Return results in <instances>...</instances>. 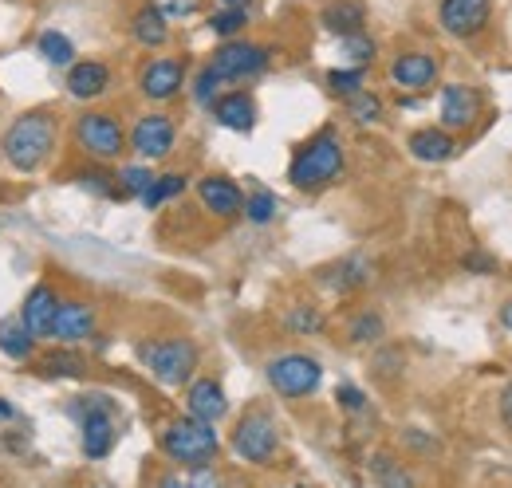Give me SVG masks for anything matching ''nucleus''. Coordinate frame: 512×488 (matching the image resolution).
<instances>
[{"label": "nucleus", "mask_w": 512, "mask_h": 488, "mask_svg": "<svg viewBox=\"0 0 512 488\" xmlns=\"http://www.w3.org/2000/svg\"><path fill=\"white\" fill-rule=\"evenodd\" d=\"M335 398H339V406H343V410H351V414H359V410L367 406V394H363L359 386H339V390H335Z\"/></svg>", "instance_id": "58836bf2"}, {"label": "nucleus", "mask_w": 512, "mask_h": 488, "mask_svg": "<svg viewBox=\"0 0 512 488\" xmlns=\"http://www.w3.org/2000/svg\"><path fill=\"white\" fill-rule=\"evenodd\" d=\"M32 347H36V339L24 327V319H0V351L8 359L24 363V359H32Z\"/></svg>", "instance_id": "393cba45"}, {"label": "nucleus", "mask_w": 512, "mask_h": 488, "mask_svg": "<svg viewBox=\"0 0 512 488\" xmlns=\"http://www.w3.org/2000/svg\"><path fill=\"white\" fill-rule=\"evenodd\" d=\"M130 36H134L142 48H162V44L170 40V20H166L154 4H146V8H138V12L130 16Z\"/></svg>", "instance_id": "5701e85b"}, {"label": "nucleus", "mask_w": 512, "mask_h": 488, "mask_svg": "<svg viewBox=\"0 0 512 488\" xmlns=\"http://www.w3.org/2000/svg\"><path fill=\"white\" fill-rule=\"evenodd\" d=\"M166 20H186L193 12H201L205 8V0H150Z\"/></svg>", "instance_id": "e433bc0d"}, {"label": "nucleus", "mask_w": 512, "mask_h": 488, "mask_svg": "<svg viewBox=\"0 0 512 488\" xmlns=\"http://www.w3.org/2000/svg\"><path fill=\"white\" fill-rule=\"evenodd\" d=\"M493 0H438V24L453 40H473L489 28Z\"/></svg>", "instance_id": "9d476101"}, {"label": "nucleus", "mask_w": 512, "mask_h": 488, "mask_svg": "<svg viewBox=\"0 0 512 488\" xmlns=\"http://www.w3.org/2000/svg\"><path fill=\"white\" fill-rule=\"evenodd\" d=\"M323 83H327L331 95L351 99L355 91H363V67H331V71L323 75Z\"/></svg>", "instance_id": "c85d7f7f"}, {"label": "nucleus", "mask_w": 512, "mask_h": 488, "mask_svg": "<svg viewBox=\"0 0 512 488\" xmlns=\"http://www.w3.org/2000/svg\"><path fill=\"white\" fill-rule=\"evenodd\" d=\"M56 146V115L52 111H28L4 130V158L12 170L32 174L44 166V158Z\"/></svg>", "instance_id": "f257e3e1"}, {"label": "nucleus", "mask_w": 512, "mask_h": 488, "mask_svg": "<svg viewBox=\"0 0 512 488\" xmlns=\"http://www.w3.org/2000/svg\"><path fill=\"white\" fill-rule=\"evenodd\" d=\"M501 422H505V429L512 433V382L501 390Z\"/></svg>", "instance_id": "a19ab883"}, {"label": "nucleus", "mask_w": 512, "mask_h": 488, "mask_svg": "<svg viewBox=\"0 0 512 488\" xmlns=\"http://www.w3.org/2000/svg\"><path fill=\"white\" fill-rule=\"evenodd\" d=\"M438 75H442V63H438V56H430V52H402L398 60L390 63V83L398 91L422 95V91H430L438 83Z\"/></svg>", "instance_id": "f8f14e48"}, {"label": "nucleus", "mask_w": 512, "mask_h": 488, "mask_svg": "<svg viewBox=\"0 0 512 488\" xmlns=\"http://www.w3.org/2000/svg\"><path fill=\"white\" fill-rule=\"evenodd\" d=\"M127 142L142 162H158V158H166L178 146V126L166 115H142V119L134 122Z\"/></svg>", "instance_id": "9b49d317"}, {"label": "nucleus", "mask_w": 512, "mask_h": 488, "mask_svg": "<svg viewBox=\"0 0 512 488\" xmlns=\"http://www.w3.org/2000/svg\"><path fill=\"white\" fill-rule=\"evenodd\" d=\"M186 87V63L182 60H150L138 75V91L150 103H170Z\"/></svg>", "instance_id": "ddd939ff"}, {"label": "nucleus", "mask_w": 512, "mask_h": 488, "mask_svg": "<svg viewBox=\"0 0 512 488\" xmlns=\"http://www.w3.org/2000/svg\"><path fill=\"white\" fill-rule=\"evenodd\" d=\"M95 335V307L91 304H60L56 311V327H52V339H60L67 347L83 343Z\"/></svg>", "instance_id": "4be33fe9"}, {"label": "nucleus", "mask_w": 512, "mask_h": 488, "mask_svg": "<svg viewBox=\"0 0 512 488\" xmlns=\"http://www.w3.org/2000/svg\"><path fill=\"white\" fill-rule=\"evenodd\" d=\"M87 370V363L75 355V351H52L40 359V374L44 378H79Z\"/></svg>", "instance_id": "bb28decb"}, {"label": "nucleus", "mask_w": 512, "mask_h": 488, "mask_svg": "<svg viewBox=\"0 0 512 488\" xmlns=\"http://www.w3.org/2000/svg\"><path fill=\"white\" fill-rule=\"evenodd\" d=\"M481 115V95L465 83H446L442 87V126L446 130H469Z\"/></svg>", "instance_id": "2eb2a0df"}, {"label": "nucleus", "mask_w": 512, "mask_h": 488, "mask_svg": "<svg viewBox=\"0 0 512 488\" xmlns=\"http://www.w3.org/2000/svg\"><path fill=\"white\" fill-rule=\"evenodd\" d=\"M56 311H60V296L48 288V284H36L24 300V327L32 331V339H52V327H56Z\"/></svg>", "instance_id": "dca6fc26"}, {"label": "nucleus", "mask_w": 512, "mask_h": 488, "mask_svg": "<svg viewBox=\"0 0 512 488\" xmlns=\"http://www.w3.org/2000/svg\"><path fill=\"white\" fill-rule=\"evenodd\" d=\"M221 4H229V8H249L253 0H221Z\"/></svg>", "instance_id": "79ce46f5"}, {"label": "nucleus", "mask_w": 512, "mask_h": 488, "mask_svg": "<svg viewBox=\"0 0 512 488\" xmlns=\"http://www.w3.org/2000/svg\"><path fill=\"white\" fill-rule=\"evenodd\" d=\"M245 24H249V8H229V4H221V12H213V16H209L213 36H221V40L241 36V32H245Z\"/></svg>", "instance_id": "cd10ccee"}, {"label": "nucleus", "mask_w": 512, "mask_h": 488, "mask_svg": "<svg viewBox=\"0 0 512 488\" xmlns=\"http://www.w3.org/2000/svg\"><path fill=\"white\" fill-rule=\"evenodd\" d=\"M138 359L146 363V370L162 382V386H186L193 378V370L201 363L197 343L190 339H158V343H142Z\"/></svg>", "instance_id": "20e7f679"}, {"label": "nucleus", "mask_w": 512, "mask_h": 488, "mask_svg": "<svg viewBox=\"0 0 512 488\" xmlns=\"http://www.w3.org/2000/svg\"><path fill=\"white\" fill-rule=\"evenodd\" d=\"M75 142L91 162H115L127 150V130L107 111H87L75 122Z\"/></svg>", "instance_id": "423d86ee"}, {"label": "nucleus", "mask_w": 512, "mask_h": 488, "mask_svg": "<svg viewBox=\"0 0 512 488\" xmlns=\"http://www.w3.org/2000/svg\"><path fill=\"white\" fill-rule=\"evenodd\" d=\"M347 115L355 122H363V126H367V122H379L383 119V99L363 87V91H355V95L347 99Z\"/></svg>", "instance_id": "72a5a7b5"}, {"label": "nucleus", "mask_w": 512, "mask_h": 488, "mask_svg": "<svg viewBox=\"0 0 512 488\" xmlns=\"http://www.w3.org/2000/svg\"><path fill=\"white\" fill-rule=\"evenodd\" d=\"M209 111H213V119L221 122L225 130H237V134H245V130L256 126V99L249 91H225V95L213 99Z\"/></svg>", "instance_id": "6ab92c4d"}, {"label": "nucleus", "mask_w": 512, "mask_h": 488, "mask_svg": "<svg viewBox=\"0 0 512 488\" xmlns=\"http://www.w3.org/2000/svg\"><path fill=\"white\" fill-rule=\"evenodd\" d=\"M457 150H461V146H457L453 130H446V126H426V130H414V134H410V154H414L418 162L438 166V162H449Z\"/></svg>", "instance_id": "aec40b11"}, {"label": "nucleus", "mask_w": 512, "mask_h": 488, "mask_svg": "<svg viewBox=\"0 0 512 488\" xmlns=\"http://www.w3.org/2000/svg\"><path fill=\"white\" fill-rule=\"evenodd\" d=\"M197 197H201V205H205L213 217H221V221L245 213V193H241V185L233 182V178H201V182H197Z\"/></svg>", "instance_id": "4468645a"}, {"label": "nucleus", "mask_w": 512, "mask_h": 488, "mask_svg": "<svg viewBox=\"0 0 512 488\" xmlns=\"http://www.w3.org/2000/svg\"><path fill=\"white\" fill-rule=\"evenodd\" d=\"M367 280H371V264L363 256H347V260H339L335 268L323 272V284L331 292H351V288H363Z\"/></svg>", "instance_id": "b1692460"}, {"label": "nucleus", "mask_w": 512, "mask_h": 488, "mask_svg": "<svg viewBox=\"0 0 512 488\" xmlns=\"http://www.w3.org/2000/svg\"><path fill=\"white\" fill-rule=\"evenodd\" d=\"M461 264H465L469 272H477V276H489V272H497V260H493V256H485V252H469Z\"/></svg>", "instance_id": "ea45409f"}, {"label": "nucleus", "mask_w": 512, "mask_h": 488, "mask_svg": "<svg viewBox=\"0 0 512 488\" xmlns=\"http://www.w3.org/2000/svg\"><path fill=\"white\" fill-rule=\"evenodd\" d=\"M186 414L217 426V422L229 414V398H225L221 382H213V378H190V390H186Z\"/></svg>", "instance_id": "f3484780"}, {"label": "nucleus", "mask_w": 512, "mask_h": 488, "mask_svg": "<svg viewBox=\"0 0 512 488\" xmlns=\"http://www.w3.org/2000/svg\"><path fill=\"white\" fill-rule=\"evenodd\" d=\"M280 449V429L264 410H249L233 429V453L245 465H272Z\"/></svg>", "instance_id": "6e6552de"}, {"label": "nucleus", "mask_w": 512, "mask_h": 488, "mask_svg": "<svg viewBox=\"0 0 512 488\" xmlns=\"http://www.w3.org/2000/svg\"><path fill=\"white\" fill-rule=\"evenodd\" d=\"M107 87H111V67H107V63L75 60L67 67V95H71V99L91 103V99H99Z\"/></svg>", "instance_id": "a211bd4d"}, {"label": "nucleus", "mask_w": 512, "mask_h": 488, "mask_svg": "<svg viewBox=\"0 0 512 488\" xmlns=\"http://www.w3.org/2000/svg\"><path fill=\"white\" fill-rule=\"evenodd\" d=\"M158 445L174 465H186V469H209L217 461V453H221V437H217L213 422H201L193 414L166 422Z\"/></svg>", "instance_id": "f03ea898"}, {"label": "nucleus", "mask_w": 512, "mask_h": 488, "mask_svg": "<svg viewBox=\"0 0 512 488\" xmlns=\"http://www.w3.org/2000/svg\"><path fill=\"white\" fill-rule=\"evenodd\" d=\"M40 56L56 67H71L75 63V44L64 32H40Z\"/></svg>", "instance_id": "2f4dec72"}, {"label": "nucleus", "mask_w": 512, "mask_h": 488, "mask_svg": "<svg viewBox=\"0 0 512 488\" xmlns=\"http://www.w3.org/2000/svg\"><path fill=\"white\" fill-rule=\"evenodd\" d=\"M288 327H292L296 335H304V331H320L323 315L316 311V307H296V311L288 315Z\"/></svg>", "instance_id": "4c0bfd02"}, {"label": "nucleus", "mask_w": 512, "mask_h": 488, "mask_svg": "<svg viewBox=\"0 0 512 488\" xmlns=\"http://www.w3.org/2000/svg\"><path fill=\"white\" fill-rule=\"evenodd\" d=\"M150 182H154L150 166H123L115 174V197H142L150 189Z\"/></svg>", "instance_id": "7c9ffc66"}, {"label": "nucleus", "mask_w": 512, "mask_h": 488, "mask_svg": "<svg viewBox=\"0 0 512 488\" xmlns=\"http://www.w3.org/2000/svg\"><path fill=\"white\" fill-rule=\"evenodd\" d=\"M276 209H280V201H276L272 189H256V193L245 197V217H249L253 225H268V221L276 217Z\"/></svg>", "instance_id": "f704fd0d"}, {"label": "nucleus", "mask_w": 512, "mask_h": 488, "mask_svg": "<svg viewBox=\"0 0 512 488\" xmlns=\"http://www.w3.org/2000/svg\"><path fill=\"white\" fill-rule=\"evenodd\" d=\"M264 374H268V386H272L280 398H292V402H300V398L316 394V390H320V382H323V366L316 363L312 355H300V351L276 355Z\"/></svg>", "instance_id": "39448f33"}, {"label": "nucleus", "mask_w": 512, "mask_h": 488, "mask_svg": "<svg viewBox=\"0 0 512 488\" xmlns=\"http://www.w3.org/2000/svg\"><path fill=\"white\" fill-rule=\"evenodd\" d=\"M268 67V48L260 44H249V40H225L213 60H209V71L221 75V83H241V79H253Z\"/></svg>", "instance_id": "1a4fd4ad"}, {"label": "nucleus", "mask_w": 512, "mask_h": 488, "mask_svg": "<svg viewBox=\"0 0 512 488\" xmlns=\"http://www.w3.org/2000/svg\"><path fill=\"white\" fill-rule=\"evenodd\" d=\"M182 193H186V174H162V178H154L150 189L142 193V205L146 209H162L166 201H174Z\"/></svg>", "instance_id": "a878e982"}, {"label": "nucleus", "mask_w": 512, "mask_h": 488, "mask_svg": "<svg viewBox=\"0 0 512 488\" xmlns=\"http://www.w3.org/2000/svg\"><path fill=\"white\" fill-rule=\"evenodd\" d=\"M217 91H221V75L217 71H201L197 79H193V99L201 103V107H213V99H217Z\"/></svg>", "instance_id": "c9c22d12"}, {"label": "nucleus", "mask_w": 512, "mask_h": 488, "mask_svg": "<svg viewBox=\"0 0 512 488\" xmlns=\"http://www.w3.org/2000/svg\"><path fill=\"white\" fill-rule=\"evenodd\" d=\"M505 327H512V307H505Z\"/></svg>", "instance_id": "c03bdc74"}, {"label": "nucleus", "mask_w": 512, "mask_h": 488, "mask_svg": "<svg viewBox=\"0 0 512 488\" xmlns=\"http://www.w3.org/2000/svg\"><path fill=\"white\" fill-rule=\"evenodd\" d=\"M111 398L103 394H87L83 402L71 406V414L79 418V441H83V453L91 461H103L111 449H115V418H111Z\"/></svg>", "instance_id": "0eeeda50"}, {"label": "nucleus", "mask_w": 512, "mask_h": 488, "mask_svg": "<svg viewBox=\"0 0 512 488\" xmlns=\"http://www.w3.org/2000/svg\"><path fill=\"white\" fill-rule=\"evenodd\" d=\"M347 335H351V343H379L386 335V319L379 311H359V315L351 319Z\"/></svg>", "instance_id": "c756f323"}, {"label": "nucleus", "mask_w": 512, "mask_h": 488, "mask_svg": "<svg viewBox=\"0 0 512 488\" xmlns=\"http://www.w3.org/2000/svg\"><path fill=\"white\" fill-rule=\"evenodd\" d=\"M343 138L327 126L320 130L316 138H308L300 150H296V158H292V166H288V182L296 185V189H323V185H331L339 174H343Z\"/></svg>", "instance_id": "7ed1b4c3"}, {"label": "nucleus", "mask_w": 512, "mask_h": 488, "mask_svg": "<svg viewBox=\"0 0 512 488\" xmlns=\"http://www.w3.org/2000/svg\"><path fill=\"white\" fill-rule=\"evenodd\" d=\"M339 48H343V60L351 63V67H367V63H375V56H379L375 40H371V36H363V32L343 36V40H339Z\"/></svg>", "instance_id": "473e14b6"}, {"label": "nucleus", "mask_w": 512, "mask_h": 488, "mask_svg": "<svg viewBox=\"0 0 512 488\" xmlns=\"http://www.w3.org/2000/svg\"><path fill=\"white\" fill-rule=\"evenodd\" d=\"M0 418H12V406L8 402H0Z\"/></svg>", "instance_id": "37998d69"}, {"label": "nucleus", "mask_w": 512, "mask_h": 488, "mask_svg": "<svg viewBox=\"0 0 512 488\" xmlns=\"http://www.w3.org/2000/svg\"><path fill=\"white\" fill-rule=\"evenodd\" d=\"M320 24L323 32H331V36H351V32H363V24H367V4L363 0H327L320 8Z\"/></svg>", "instance_id": "412c9836"}]
</instances>
